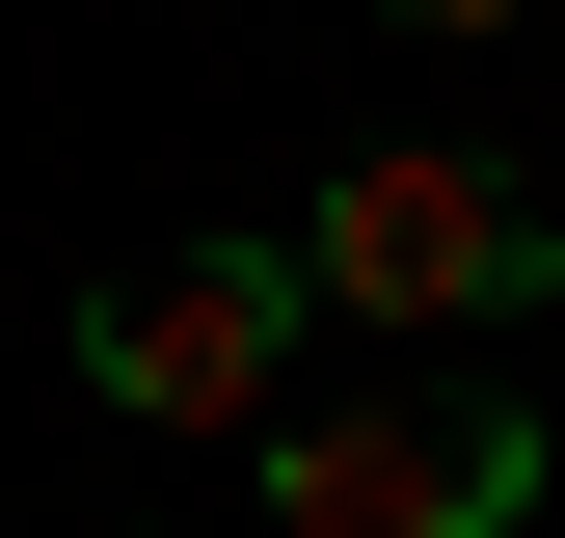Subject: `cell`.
Listing matches in <instances>:
<instances>
[{"label": "cell", "mask_w": 565, "mask_h": 538, "mask_svg": "<svg viewBox=\"0 0 565 538\" xmlns=\"http://www.w3.org/2000/svg\"><path fill=\"white\" fill-rule=\"evenodd\" d=\"M323 323H404V351H484V323H539L565 297V189L539 162H458V134H404V162H323Z\"/></svg>", "instance_id": "cell-1"}, {"label": "cell", "mask_w": 565, "mask_h": 538, "mask_svg": "<svg viewBox=\"0 0 565 538\" xmlns=\"http://www.w3.org/2000/svg\"><path fill=\"white\" fill-rule=\"evenodd\" d=\"M297 323H323L297 243H162V269L82 297V377L135 404V431H297Z\"/></svg>", "instance_id": "cell-2"}, {"label": "cell", "mask_w": 565, "mask_h": 538, "mask_svg": "<svg viewBox=\"0 0 565 538\" xmlns=\"http://www.w3.org/2000/svg\"><path fill=\"white\" fill-rule=\"evenodd\" d=\"M539 512V404H297L269 431V538H512Z\"/></svg>", "instance_id": "cell-3"}, {"label": "cell", "mask_w": 565, "mask_h": 538, "mask_svg": "<svg viewBox=\"0 0 565 538\" xmlns=\"http://www.w3.org/2000/svg\"><path fill=\"white\" fill-rule=\"evenodd\" d=\"M404 28H431V54H458V28H539V0H404Z\"/></svg>", "instance_id": "cell-4"}]
</instances>
